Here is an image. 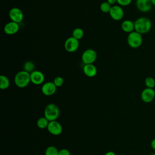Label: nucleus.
<instances>
[{
	"label": "nucleus",
	"instance_id": "f257e3e1",
	"mask_svg": "<svg viewBox=\"0 0 155 155\" xmlns=\"http://www.w3.org/2000/svg\"><path fill=\"white\" fill-rule=\"evenodd\" d=\"M134 31L141 35L148 33L152 28V22L147 17L141 16L134 22Z\"/></svg>",
	"mask_w": 155,
	"mask_h": 155
},
{
	"label": "nucleus",
	"instance_id": "f03ea898",
	"mask_svg": "<svg viewBox=\"0 0 155 155\" xmlns=\"http://www.w3.org/2000/svg\"><path fill=\"white\" fill-rule=\"evenodd\" d=\"M14 82L15 85L19 88L26 87L31 82L30 73L24 70L18 71L15 76Z\"/></svg>",
	"mask_w": 155,
	"mask_h": 155
},
{
	"label": "nucleus",
	"instance_id": "7ed1b4c3",
	"mask_svg": "<svg viewBox=\"0 0 155 155\" xmlns=\"http://www.w3.org/2000/svg\"><path fill=\"white\" fill-rule=\"evenodd\" d=\"M60 110L59 107L54 104H48L45 108L44 114L49 121L56 120L59 116Z\"/></svg>",
	"mask_w": 155,
	"mask_h": 155
},
{
	"label": "nucleus",
	"instance_id": "20e7f679",
	"mask_svg": "<svg viewBox=\"0 0 155 155\" xmlns=\"http://www.w3.org/2000/svg\"><path fill=\"white\" fill-rule=\"evenodd\" d=\"M143 42V38L141 34L134 31L128 35L127 43L132 48H137L141 46Z\"/></svg>",
	"mask_w": 155,
	"mask_h": 155
},
{
	"label": "nucleus",
	"instance_id": "39448f33",
	"mask_svg": "<svg viewBox=\"0 0 155 155\" xmlns=\"http://www.w3.org/2000/svg\"><path fill=\"white\" fill-rule=\"evenodd\" d=\"M97 59V53L93 49H87L82 54L81 59L84 65L92 64Z\"/></svg>",
	"mask_w": 155,
	"mask_h": 155
},
{
	"label": "nucleus",
	"instance_id": "423d86ee",
	"mask_svg": "<svg viewBox=\"0 0 155 155\" xmlns=\"http://www.w3.org/2000/svg\"><path fill=\"white\" fill-rule=\"evenodd\" d=\"M79 46V40L73 36L68 38L64 43V48L67 52L73 53L76 51Z\"/></svg>",
	"mask_w": 155,
	"mask_h": 155
},
{
	"label": "nucleus",
	"instance_id": "0eeeda50",
	"mask_svg": "<svg viewBox=\"0 0 155 155\" xmlns=\"http://www.w3.org/2000/svg\"><path fill=\"white\" fill-rule=\"evenodd\" d=\"M8 15L11 21H13L18 24L21 23L24 19V13L18 7L12 8L8 12Z\"/></svg>",
	"mask_w": 155,
	"mask_h": 155
},
{
	"label": "nucleus",
	"instance_id": "6e6552de",
	"mask_svg": "<svg viewBox=\"0 0 155 155\" xmlns=\"http://www.w3.org/2000/svg\"><path fill=\"white\" fill-rule=\"evenodd\" d=\"M109 15L113 20L120 21L124 18V11L119 5H114L111 7Z\"/></svg>",
	"mask_w": 155,
	"mask_h": 155
},
{
	"label": "nucleus",
	"instance_id": "1a4fd4ad",
	"mask_svg": "<svg viewBox=\"0 0 155 155\" xmlns=\"http://www.w3.org/2000/svg\"><path fill=\"white\" fill-rule=\"evenodd\" d=\"M151 0H136V7L142 13H148L153 8Z\"/></svg>",
	"mask_w": 155,
	"mask_h": 155
},
{
	"label": "nucleus",
	"instance_id": "9d476101",
	"mask_svg": "<svg viewBox=\"0 0 155 155\" xmlns=\"http://www.w3.org/2000/svg\"><path fill=\"white\" fill-rule=\"evenodd\" d=\"M47 129L51 134L54 136H58L62 132V127L56 120L50 121Z\"/></svg>",
	"mask_w": 155,
	"mask_h": 155
},
{
	"label": "nucleus",
	"instance_id": "9b49d317",
	"mask_svg": "<svg viewBox=\"0 0 155 155\" xmlns=\"http://www.w3.org/2000/svg\"><path fill=\"white\" fill-rule=\"evenodd\" d=\"M141 100L145 103H150L155 98V90L154 88H145L140 94Z\"/></svg>",
	"mask_w": 155,
	"mask_h": 155
},
{
	"label": "nucleus",
	"instance_id": "f8f14e48",
	"mask_svg": "<svg viewBox=\"0 0 155 155\" xmlns=\"http://www.w3.org/2000/svg\"><path fill=\"white\" fill-rule=\"evenodd\" d=\"M57 87L53 82H47L42 84L41 87V91L45 96H50L53 95L56 91Z\"/></svg>",
	"mask_w": 155,
	"mask_h": 155
},
{
	"label": "nucleus",
	"instance_id": "ddd939ff",
	"mask_svg": "<svg viewBox=\"0 0 155 155\" xmlns=\"http://www.w3.org/2000/svg\"><path fill=\"white\" fill-rule=\"evenodd\" d=\"M31 82L35 85L42 84L45 80L44 73L39 70H35L30 73Z\"/></svg>",
	"mask_w": 155,
	"mask_h": 155
},
{
	"label": "nucleus",
	"instance_id": "4468645a",
	"mask_svg": "<svg viewBox=\"0 0 155 155\" xmlns=\"http://www.w3.org/2000/svg\"><path fill=\"white\" fill-rule=\"evenodd\" d=\"M19 30V25L13 21L7 22L4 27V31L5 34L8 35H12L18 33Z\"/></svg>",
	"mask_w": 155,
	"mask_h": 155
},
{
	"label": "nucleus",
	"instance_id": "2eb2a0df",
	"mask_svg": "<svg viewBox=\"0 0 155 155\" xmlns=\"http://www.w3.org/2000/svg\"><path fill=\"white\" fill-rule=\"evenodd\" d=\"M83 72L85 76L89 78L94 77L97 73V68L93 64H85L83 67Z\"/></svg>",
	"mask_w": 155,
	"mask_h": 155
},
{
	"label": "nucleus",
	"instance_id": "dca6fc26",
	"mask_svg": "<svg viewBox=\"0 0 155 155\" xmlns=\"http://www.w3.org/2000/svg\"><path fill=\"white\" fill-rule=\"evenodd\" d=\"M121 28L123 31L129 34L134 31V23L129 19L124 20L121 23Z\"/></svg>",
	"mask_w": 155,
	"mask_h": 155
},
{
	"label": "nucleus",
	"instance_id": "f3484780",
	"mask_svg": "<svg viewBox=\"0 0 155 155\" xmlns=\"http://www.w3.org/2000/svg\"><path fill=\"white\" fill-rule=\"evenodd\" d=\"M49 122L50 121L45 117H41L37 120L36 125L40 129H45L47 128Z\"/></svg>",
	"mask_w": 155,
	"mask_h": 155
},
{
	"label": "nucleus",
	"instance_id": "a211bd4d",
	"mask_svg": "<svg viewBox=\"0 0 155 155\" xmlns=\"http://www.w3.org/2000/svg\"><path fill=\"white\" fill-rule=\"evenodd\" d=\"M10 86V81L8 78L5 75H1L0 76V88L1 90H6Z\"/></svg>",
	"mask_w": 155,
	"mask_h": 155
},
{
	"label": "nucleus",
	"instance_id": "6ab92c4d",
	"mask_svg": "<svg viewBox=\"0 0 155 155\" xmlns=\"http://www.w3.org/2000/svg\"><path fill=\"white\" fill-rule=\"evenodd\" d=\"M35 64L30 61H27L25 62L23 65V70L29 73H31L33 71H35Z\"/></svg>",
	"mask_w": 155,
	"mask_h": 155
},
{
	"label": "nucleus",
	"instance_id": "aec40b11",
	"mask_svg": "<svg viewBox=\"0 0 155 155\" xmlns=\"http://www.w3.org/2000/svg\"><path fill=\"white\" fill-rule=\"evenodd\" d=\"M84 30L79 27L74 28L72 32V36L78 40L82 39L84 36Z\"/></svg>",
	"mask_w": 155,
	"mask_h": 155
},
{
	"label": "nucleus",
	"instance_id": "412c9836",
	"mask_svg": "<svg viewBox=\"0 0 155 155\" xmlns=\"http://www.w3.org/2000/svg\"><path fill=\"white\" fill-rule=\"evenodd\" d=\"M45 155H59V150L54 146H48L45 149Z\"/></svg>",
	"mask_w": 155,
	"mask_h": 155
},
{
	"label": "nucleus",
	"instance_id": "4be33fe9",
	"mask_svg": "<svg viewBox=\"0 0 155 155\" xmlns=\"http://www.w3.org/2000/svg\"><path fill=\"white\" fill-rule=\"evenodd\" d=\"M145 85L147 88H154L155 87V79L151 76H148L145 79Z\"/></svg>",
	"mask_w": 155,
	"mask_h": 155
},
{
	"label": "nucleus",
	"instance_id": "5701e85b",
	"mask_svg": "<svg viewBox=\"0 0 155 155\" xmlns=\"http://www.w3.org/2000/svg\"><path fill=\"white\" fill-rule=\"evenodd\" d=\"M111 7H112V5H110L107 1H104L101 4L99 8H100V10L103 13H109Z\"/></svg>",
	"mask_w": 155,
	"mask_h": 155
},
{
	"label": "nucleus",
	"instance_id": "b1692460",
	"mask_svg": "<svg viewBox=\"0 0 155 155\" xmlns=\"http://www.w3.org/2000/svg\"><path fill=\"white\" fill-rule=\"evenodd\" d=\"M53 82L57 87H60L63 85L64 81L63 78H62L61 76H57L54 79Z\"/></svg>",
	"mask_w": 155,
	"mask_h": 155
},
{
	"label": "nucleus",
	"instance_id": "393cba45",
	"mask_svg": "<svg viewBox=\"0 0 155 155\" xmlns=\"http://www.w3.org/2000/svg\"><path fill=\"white\" fill-rule=\"evenodd\" d=\"M132 2V0H117V3L121 7L128 6Z\"/></svg>",
	"mask_w": 155,
	"mask_h": 155
},
{
	"label": "nucleus",
	"instance_id": "a878e982",
	"mask_svg": "<svg viewBox=\"0 0 155 155\" xmlns=\"http://www.w3.org/2000/svg\"><path fill=\"white\" fill-rule=\"evenodd\" d=\"M59 155H71V153L68 149L62 148L59 150Z\"/></svg>",
	"mask_w": 155,
	"mask_h": 155
},
{
	"label": "nucleus",
	"instance_id": "bb28decb",
	"mask_svg": "<svg viewBox=\"0 0 155 155\" xmlns=\"http://www.w3.org/2000/svg\"><path fill=\"white\" fill-rule=\"evenodd\" d=\"M150 146L151 147V148L154 150H155V138L152 139V140L150 142Z\"/></svg>",
	"mask_w": 155,
	"mask_h": 155
},
{
	"label": "nucleus",
	"instance_id": "cd10ccee",
	"mask_svg": "<svg viewBox=\"0 0 155 155\" xmlns=\"http://www.w3.org/2000/svg\"><path fill=\"white\" fill-rule=\"evenodd\" d=\"M107 1L112 6L114 5V4L117 2V0H107Z\"/></svg>",
	"mask_w": 155,
	"mask_h": 155
},
{
	"label": "nucleus",
	"instance_id": "c85d7f7f",
	"mask_svg": "<svg viewBox=\"0 0 155 155\" xmlns=\"http://www.w3.org/2000/svg\"><path fill=\"white\" fill-rule=\"evenodd\" d=\"M104 155H116V154L112 151H109L107 152Z\"/></svg>",
	"mask_w": 155,
	"mask_h": 155
},
{
	"label": "nucleus",
	"instance_id": "c756f323",
	"mask_svg": "<svg viewBox=\"0 0 155 155\" xmlns=\"http://www.w3.org/2000/svg\"><path fill=\"white\" fill-rule=\"evenodd\" d=\"M151 3H152L153 5L155 6V0H151Z\"/></svg>",
	"mask_w": 155,
	"mask_h": 155
},
{
	"label": "nucleus",
	"instance_id": "7c9ffc66",
	"mask_svg": "<svg viewBox=\"0 0 155 155\" xmlns=\"http://www.w3.org/2000/svg\"><path fill=\"white\" fill-rule=\"evenodd\" d=\"M149 155H155V153H151V154H150Z\"/></svg>",
	"mask_w": 155,
	"mask_h": 155
}]
</instances>
